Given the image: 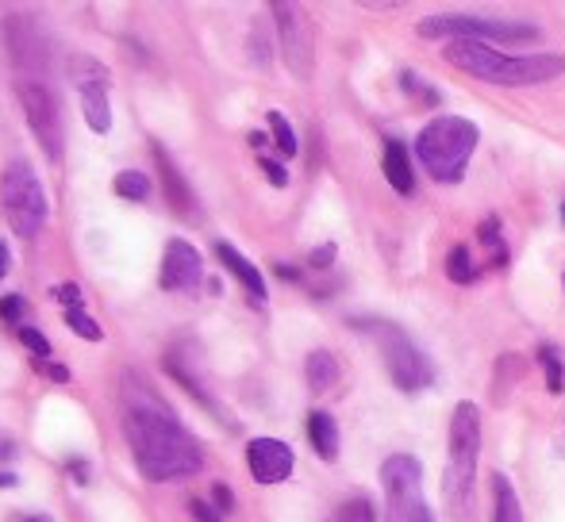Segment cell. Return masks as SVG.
Wrapping results in <instances>:
<instances>
[{"label":"cell","mask_w":565,"mask_h":522,"mask_svg":"<svg viewBox=\"0 0 565 522\" xmlns=\"http://www.w3.org/2000/svg\"><path fill=\"white\" fill-rule=\"evenodd\" d=\"M401 85H404V93H416L424 104H439V93H435V89H427L424 81L416 78V73H401Z\"/></svg>","instance_id":"obj_28"},{"label":"cell","mask_w":565,"mask_h":522,"mask_svg":"<svg viewBox=\"0 0 565 522\" xmlns=\"http://www.w3.org/2000/svg\"><path fill=\"white\" fill-rule=\"evenodd\" d=\"M354 327L366 330V335H373V343L381 346V353H385L389 376H393V384L401 392L416 396V392H424V388H431V384H435V369H431V361H427V353L419 350V346L412 343V338L404 335L396 323H389V320H354Z\"/></svg>","instance_id":"obj_5"},{"label":"cell","mask_w":565,"mask_h":522,"mask_svg":"<svg viewBox=\"0 0 565 522\" xmlns=\"http://www.w3.org/2000/svg\"><path fill=\"white\" fill-rule=\"evenodd\" d=\"M188 507H193V519H197V522H220L223 519V514L216 511L212 503H205V499H193Z\"/></svg>","instance_id":"obj_33"},{"label":"cell","mask_w":565,"mask_h":522,"mask_svg":"<svg viewBox=\"0 0 565 522\" xmlns=\"http://www.w3.org/2000/svg\"><path fill=\"white\" fill-rule=\"evenodd\" d=\"M304 376H308V388H312V392H331L338 384L335 353L312 350V353H308V361H304Z\"/></svg>","instance_id":"obj_19"},{"label":"cell","mask_w":565,"mask_h":522,"mask_svg":"<svg viewBox=\"0 0 565 522\" xmlns=\"http://www.w3.org/2000/svg\"><path fill=\"white\" fill-rule=\"evenodd\" d=\"M493 522H523V507H519L516 484L508 476H493Z\"/></svg>","instance_id":"obj_20"},{"label":"cell","mask_w":565,"mask_h":522,"mask_svg":"<svg viewBox=\"0 0 565 522\" xmlns=\"http://www.w3.org/2000/svg\"><path fill=\"white\" fill-rule=\"evenodd\" d=\"M47 43H43L39 27H35L32 16H12L9 20V50L12 58H16V66H24V70H43V62H47Z\"/></svg>","instance_id":"obj_13"},{"label":"cell","mask_w":565,"mask_h":522,"mask_svg":"<svg viewBox=\"0 0 565 522\" xmlns=\"http://www.w3.org/2000/svg\"><path fill=\"white\" fill-rule=\"evenodd\" d=\"M424 39H473V43H500V47H519V43L539 39V27L523 20H488V16H427L416 24Z\"/></svg>","instance_id":"obj_7"},{"label":"cell","mask_w":565,"mask_h":522,"mask_svg":"<svg viewBox=\"0 0 565 522\" xmlns=\"http://www.w3.org/2000/svg\"><path fill=\"white\" fill-rule=\"evenodd\" d=\"M81 112H85L89 127H93L96 135H104L112 127V104H108V89H104V78L81 81Z\"/></svg>","instance_id":"obj_16"},{"label":"cell","mask_w":565,"mask_h":522,"mask_svg":"<svg viewBox=\"0 0 565 522\" xmlns=\"http://www.w3.org/2000/svg\"><path fill=\"white\" fill-rule=\"evenodd\" d=\"M66 327H70L78 338H89V343H101V338H104L101 323H96L93 315L81 312V308H78V312H66Z\"/></svg>","instance_id":"obj_26"},{"label":"cell","mask_w":565,"mask_h":522,"mask_svg":"<svg viewBox=\"0 0 565 522\" xmlns=\"http://www.w3.org/2000/svg\"><path fill=\"white\" fill-rule=\"evenodd\" d=\"M12 484H16V476H12V473H0V488H12Z\"/></svg>","instance_id":"obj_39"},{"label":"cell","mask_w":565,"mask_h":522,"mask_svg":"<svg viewBox=\"0 0 565 522\" xmlns=\"http://www.w3.org/2000/svg\"><path fill=\"white\" fill-rule=\"evenodd\" d=\"M554 453H557V457H565V430L554 438Z\"/></svg>","instance_id":"obj_37"},{"label":"cell","mask_w":565,"mask_h":522,"mask_svg":"<svg viewBox=\"0 0 565 522\" xmlns=\"http://www.w3.org/2000/svg\"><path fill=\"white\" fill-rule=\"evenodd\" d=\"M385 488V522H435L424 496V465L412 453H393L381 461Z\"/></svg>","instance_id":"obj_6"},{"label":"cell","mask_w":565,"mask_h":522,"mask_svg":"<svg viewBox=\"0 0 565 522\" xmlns=\"http://www.w3.org/2000/svg\"><path fill=\"white\" fill-rule=\"evenodd\" d=\"M216 257H220L223 266H228V274L235 277L239 285L246 289V297L254 300V304H266V277L258 274V266H251V257H243L239 254L231 242H216Z\"/></svg>","instance_id":"obj_14"},{"label":"cell","mask_w":565,"mask_h":522,"mask_svg":"<svg viewBox=\"0 0 565 522\" xmlns=\"http://www.w3.org/2000/svg\"><path fill=\"white\" fill-rule=\"evenodd\" d=\"M381 165H385V177L396 193L401 196L416 193V170H412L408 147H404L401 139H385V158H381Z\"/></svg>","instance_id":"obj_15"},{"label":"cell","mask_w":565,"mask_h":522,"mask_svg":"<svg viewBox=\"0 0 565 522\" xmlns=\"http://www.w3.org/2000/svg\"><path fill=\"white\" fill-rule=\"evenodd\" d=\"M447 62L454 70L470 73V78L485 81V85H504V89L546 85V81L565 73L562 55H504V50L473 39L447 43Z\"/></svg>","instance_id":"obj_2"},{"label":"cell","mask_w":565,"mask_h":522,"mask_svg":"<svg viewBox=\"0 0 565 522\" xmlns=\"http://www.w3.org/2000/svg\"><path fill=\"white\" fill-rule=\"evenodd\" d=\"M562 219H565V204H562Z\"/></svg>","instance_id":"obj_41"},{"label":"cell","mask_w":565,"mask_h":522,"mask_svg":"<svg viewBox=\"0 0 565 522\" xmlns=\"http://www.w3.org/2000/svg\"><path fill=\"white\" fill-rule=\"evenodd\" d=\"M20 343H24L27 350L35 353V358H50V343L35 327H20Z\"/></svg>","instance_id":"obj_29"},{"label":"cell","mask_w":565,"mask_h":522,"mask_svg":"<svg viewBox=\"0 0 565 522\" xmlns=\"http://www.w3.org/2000/svg\"><path fill=\"white\" fill-rule=\"evenodd\" d=\"M212 499H216V511H220V514H228L231 507H235V499H231V491L223 488V484H216V488H212Z\"/></svg>","instance_id":"obj_35"},{"label":"cell","mask_w":565,"mask_h":522,"mask_svg":"<svg viewBox=\"0 0 565 522\" xmlns=\"http://www.w3.org/2000/svg\"><path fill=\"white\" fill-rule=\"evenodd\" d=\"M9 266H12V254H9V246H4V239H0V281L9 277Z\"/></svg>","instance_id":"obj_36"},{"label":"cell","mask_w":565,"mask_h":522,"mask_svg":"<svg viewBox=\"0 0 565 522\" xmlns=\"http://www.w3.org/2000/svg\"><path fill=\"white\" fill-rule=\"evenodd\" d=\"M124 434L135 453V465L147 480H185V476L200 473V465H205L197 438L188 434L173 419L170 407L150 396V392H127Z\"/></svg>","instance_id":"obj_1"},{"label":"cell","mask_w":565,"mask_h":522,"mask_svg":"<svg viewBox=\"0 0 565 522\" xmlns=\"http://www.w3.org/2000/svg\"><path fill=\"white\" fill-rule=\"evenodd\" d=\"M50 297H55V300H62V304L70 308V312H78V308H81V300H85V297H81V289H78V285H58V289H50Z\"/></svg>","instance_id":"obj_30"},{"label":"cell","mask_w":565,"mask_h":522,"mask_svg":"<svg viewBox=\"0 0 565 522\" xmlns=\"http://www.w3.org/2000/svg\"><path fill=\"white\" fill-rule=\"evenodd\" d=\"M200 277H205V262L185 239H173L162 254V289L170 292H188L197 289Z\"/></svg>","instance_id":"obj_11"},{"label":"cell","mask_w":565,"mask_h":522,"mask_svg":"<svg viewBox=\"0 0 565 522\" xmlns=\"http://www.w3.org/2000/svg\"><path fill=\"white\" fill-rule=\"evenodd\" d=\"M50 376H55V381H70V373H66L62 366H50Z\"/></svg>","instance_id":"obj_38"},{"label":"cell","mask_w":565,"mask_h":522,"mask_svg":"<svg viewBox=\"0 0 565 522\" xmlns=\"http://www.w3.org/2000/svg\"><path fill=\"white\" fill-rule=\"evenodd\" d=\"M27 522H50V519H43V514H39V519H27Z\"/></svg>","instance_id":"obj_40"},{"label":"cell","mask_w":565,"mask_h":522,"mask_svg":"<svg viewBox=\"0 0 565 522\" xmlns=\"http://www.w3.org/2000/svg\"><path fill=\"white\" fill-rule=\"evenodd\" d=\"M447 277L454 285H473L481 277V266H477V257L470 254V246H454L447 254Z\"/></svg>","instance_id":"obj_21"},{"label":"cell","mask_w":565,"mask_h":522,"mask_svg":"<svg viewBox=\"0 0 565 522\" xmlns=\"http://www.w3.org/2000/svg\"><path fill=\"white\" fill-rule=\"evenodd\" d=\"M20 315H24V297H4V300H0V320L16 323Z\"/></svg>","instance_id":"obj_31"},{"label":"cell","mask_w":565,"mask_h":522,"mask_svg":"<svg viewBox=\"0 0 565 522\" xmlns=\"http://www.w3.org/2000/svg\"><path fill=\"white\" fill-rule=\"evenodd\" d=\"M246 465H251L258 484H281L289 480L297 457H292L289 445L277 442V438H254V442L246 445Z\"/></svg>","instance_id":"obj_12"},{"label":"cell","mask_w":565,"mask_h":522,"mask_svg":"<svg viewBox=\"0 0 565 522\" xmlns=\"http://www.w3.org/2000/svg\"><path fill=\"white\" fill-rule=\"evenodd\" d=\"M277 16V32H281V50H285V66H289L297 78H308L312 73V32H308V20L297 4H274Z\"/></svg>","instance_id":"obj_10"},{"label":"cell","mask_w":565,"mask_h":522,"mask_svg":"<svg viewBox=\"0 0 565 522\" xmlns=\"http://www.w3.org/2000/svg\"><path fill=\"white\" fill-rule=\"evenodd\" d=\"M308 442H312V450L320 453L323 461H335L338 457V422L331 419L327 411H312L308 415Z\"/></svg>","instance_id":"obj_18"},{"label":"cell","mask_w":565,"mask_h":522,"mask_svg":"<svg viewBox=\"0 0 565 522\" xmlns=\"http://www.w3.org/2000/svg\"><path fill=\"white\" fill-rule=\"evenodd\" d=\"M331 262H335V246H320V250H312V257H308V266L312 269H331Z\"/></svg>","instance_id":"obj_34"},{"label":"cell","mask_w":565,"mask_h":522,"mask_svg":"<svg viewBox=\"0 0 565 522\" xmlns=\"http://www.w3.org/2000/svg\"><path fill=\"white\" fill-rule=\"evenodd\" d=\"M20 104H24L27 127L39 139L43 154L50 162H62V112H58V96L39 78H24L20 81Z\"/></svg>","instance_id":"obj_9"},{"label":"cell","mask_w":565,"mask_h":522,"mask_svg":"<svg viewBox=\"0 0 565 522\" xmlns=\"http://www.w3.org/2000/svg\"><path fill=\"white\" fill-rule=\"evenodd\" d=\"M477 142H481V131L473 119L435 116L431 124L419 131L416 154L419 162H424V170L431 173L439 185H458V181L465 177V165H470Z\"/></svg>","instance_id":"obj_4"},{"label":"cell","mask_w":565,"mask_h":522,"mask_svg":"<svg viewBox=\"0 0 565 522\" xmlns=\"http://www.w3.org/2000/svg\"><path fill=\"white\" fill-rule=\"evenodd\" d=\"M335 522H377V511L369 499H346L343 507L335 511Z\"/></svg>","instance_id":"obj_27"},{"label":"cell","mask_w":565,"mask_h":522,"mask_svg":"<svg viewBox=\"0 0 565 522\" xmlns=\"http://www.w3.org/2000/svg\"><path fill=\"white\" fill-rule=\"evenodd\" d=\"M112 188H116V196H124V200H147L150 181H147V173H142V170H124V173H116Z\"/></svg>","instance_id":"obj_24"},{"label":"cell","mask_w":565,"mask_h":522,"mask_svg":"<svg viewBox=\"0 0 565 522\" xmlns=\"http://www.w3.org/2000/svg\"><path fill=\"white\" fill-rule=\"evenodd\" d=\"M262 170H266V177H269V185H274V188L289 185V173H285V165H277V162H269V158H262Z\"/></svg>","instance_id":"obj_32"},{"label":"cell","mask_w":565,"mask_h":522,"mask_svg":"<svg viewBox=\"0 0 565 522\" xmlns=\"http://www.w3.org/2000/svg\"><path fill=\"white\" fill-rule=\"evenodd\" d=\"M477 461H481V411L462 399L450 415V450L442 473L447 522H473L477 514Z\"/></svg>","instance_id":"obj_3"},{"label":"cell","mask_w":565,"mask_h":522,"mask_svg":"<svg viewBox=\"0 0 565 522\" xmlns=\"http://www.w3.org/2000/svg\"><path fill=\"white\" fill-rule=\"evenodd\" d=\"M539 366L546 369V392H554V396H562L565 392V358L557 346H539Z\"/></svg>","instance_id":"obj_22"},{"label":"cell","mask_w":565,"mask_h":522,"mask_svg":"<svg viewBox=\"0 0 565 522\" xmlns=\"http://www.w3.org/2000/svg\"><path fill=\"white\" fill-rule=\"evenodd\" d=\"M0 204L20 239H35L47 223V193L27 162H12L0 181Z\"/></svg>","instance_id":"obj_8"},{"label":"cell","mask_w":565,"mask_h":522,"mask_svg":"<svg viewBox=\"0 0 565 522\" xmlns=\"http://www.w3.org/2000/svg\"><path fill=\"white\" fill-rule=\"evenodd\" d=\"M269 131H274V142H277V150H281L285 158H292V154L300 150L297 135H292L289 119H285L281 112H269Z\"/></svg>","instance_id":"obj_25"},{"label":"cell","mask_w":565,"mask_h":522,"mask_svg":"<svg viewBox=\"0 0 565 522\" xmlns=\"http://www.w3.org/2000/svg\"><path fill=\"white\" fill-rule=\"evenodd\" d=\"M154 158H158V170H162V181H165V196H170L173 211H181V216H193V188L185 185V177H181V170L170 162V154H165L162 147L154 142Z\"/></svg>","instance_id":"obj_17"},{"label":"cell","mask_w":565,"mask_h":522,"mask_svg":"<svg viewBox=\"0 0 565 522\" xmlns=\"http://www.w3.org/2000/svg\"><path fill=\"white\" fill-rule=\"evenodd\" d=\"M500 219L496 216H485L481 219V227H477V242L488 250V257H493V266H504L508 262V250H504V239H500Z\"/></svg>","instance_id":"obj_23"}]
</instances>
